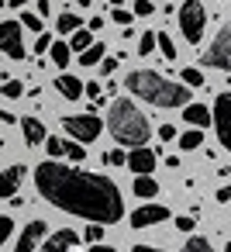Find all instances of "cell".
Wrapping results in <instances>:
<instances>
[{
    "mask_svg": "<svg viewBox=\"0 0 231 252\" xmlns=\"http://www.w3.org/2000/svg\"><path fill=\"white\" fill-rule=\"evenodd\" d=\"M183 252H217V249L210 245V238H203V235H193V238H186Z\"/></svg>",
    "mask_w": 231,
    "mask_h": 252,
    "instance_id": "obj_24",
    "label": "cell"
},
{
    "mask_svg": "<svg viewBox=\"0 0 231 252\" xmlns=\"http://www.w3.org/2000/svg\"><path fill=\"white\" fill-rule=\"evenodd\" d=\"M76 245H80V235L69 228H59L56 235L42 238V252H76Z\"/></svg>",
    "mask_w": 231,
    "mask_h": 252,
    "instance_id": "obj_10",
    "label": "cell"
},
{
    "mask_svg": "<svg viewBox=\"0 0 231 252\" xmlns=\"http://www.w3.org/2000/svg\"><path fill=\"white\" fill-rule=\"evenodd\" d=\"M0 94H4L7 100H14V97H25V83H21V80H7L4 87H0Z\"/></svg>",
    "mask_w": 231,
    "mask_h": 252,
    "instance_id": "obj_25",
    "label": "cell"
},
{
    "mask_svg": "<svg viewBox=\"0 0 231 252\" xmlns=\"http://www.w3.org/2000/svg\"><path fill=\"white\" fill-rule=\"evenodd\" d=\"M124 90L152 107H183L190 104V87L186 83H176L155 69H131L128 80H124Z\"/></svg>",
    "mask_w": 231,
    "mask_h": 252,
    "instance_id": "obj_2",
    "label": "cell"
},
{
    "mask_svg": "<svg viewBox=\"0 0 231 252\" xmlns=\"http://www.w3.org/2000/svg\"><path fill=\"white\" fill-rule=\"evenodd\" d=\"M49 56H52V63H56L59 69H66L69 59H73V49H69L66 42H52V45H49Z\"/></svg>",
    "mask_w": 231,
    "mask_h": 252,
    "instance_id": "obj_19",
    "label": "cell"
},
{
    "mask_svg": "<svg viewBox=\"0 0 231 252\" xmlns=\"http://www.w3.org/2000/svg\"><path fill=\"white\" fill-rule=\"evenodd\" d=\"M159 138H162V142H173V138H176V128H173V125H162V128H159Z\"/></svg>",
    "mask_w": 231,
    "mask_h": 252,
    "instance_id": "obj_39",
    "label": "cell"
},
{
    "mask_svg": "<svg viewBox=\"0 0 231 252\" xmlns=\"http://www.w3.org/2000/svg\"><path fill=\"white\" fill-rule=\"evenodd\" d=\"M111 18H114V25H124V28L135 21V14H131V11H121V7H114V14H111Z\"/></svg>",
    "mask_w": 231,
    "mask_h": 252,
    "instance_id": "obj_33",
    "label": "cell"
},
{
    "mask_svg": "<svg viewBox=\"0 0 231 252\" xmlns=\"http://www.w3.org/2000/svg\"><path fill=\"white\" fill-rule=\"evenodd\" d=\"M21 128H25V142L28 145H42L45 142V125L38 118H21Z\"/></svg>",
    "mask_w": 231,
    "mask_h": 252,
    "instance_id": "obj_16",
    "label": "cell"
},
{
    "mask_svg": "<svg viewBox=\"0 0 231 252\" xmlns=\"http://www.w3.org/2000/svg\"><path fill=\"white\" fill-rule=\"evenodd\" d=\"M90 252H114V249H111V245H104V242H93V245H90Z\"/></svg>",
    "mask_w": 231,
    "mask_h": 252,
    "instance_id": "obj_43",
    "label": "cell"
},
{
    "mask_svg": "<svg viewBox=\"0 0 231 252\" xmlns=\"http://www.w3.org/2000/svg\"><path fill=\"white\" fill-rule=\"evenodd\" d=\"M107 131L117 145H145L152 128L148 118L142 114V107L131 97H114L107 107Z\"/></svg>",
    "mask_w": 231,
    "mask_h": 252,
    "instance_id": "obj_3",
    "label": "cell"
},
{
    "mask_svg": "<svg viewBox=\"0 0 231 252\" xmlns=\"http://www.w3.org/2000/svg\"><path fill=\"white\" fill-rule=\"evenodd\" d=\"M228 107H231V97L228 94H217L214 100V111H210V125L217 131V142L221 149H231V131H228Z\"/></svg>",
    "mask_w": 231,
    "mask_h": 252,
    "instance_id": "obj_8",
    "label": "cell"
},
{
    "mask_svg": "<svg viewBox=\"0 0 231 252\" xmlns=\"http://www.w3.org/2000/svg\"><path fill=\"white\" fill-rule=\"evenodd\" d=\"M176 231H193V214H183V218H176Z\"/></svg>",
    "mask_w": 231,
    "mask_h": 252,
    "instance_id": "obj_37",
    "label": "cell"
},
{
    "mask_svg": "<svg viewBox=\"0 0 231 252\" xmlns=\"http://www.w3.org/2000/svg\"><path fill=\"white\" fill-rule=\"evenodd\" d=\"M121 162H124V152L121 149H111L107 152V166H121Z\"/></svg>",
    "mask_w": 231,
    "mask_h": 252,
    "instance_id": "obj_38",
    "label": "cell"
},
{
    "mask_svg": "<svg viewBox=\"0 0 231 252\" xmlns=\"http://www.w3.org/2000/svg\"><path fill=\"white\" fill-rule=\"evenodd\" d=\"M80 25H83V21H80V18H76L73 11H62V14H59V21H56V28H59V35H69V32H76Z\"/></svg>",
    "mask_w": 231,
    "mask_h": 252,
    "instance_id": "obj_22",
    "label": "cell"
},
{
    "mask_svg": "<svg viewBox=\"0 0 231 252\" xmlns=\"http://www.w3.org/2000/svg\"><path fill=\"white\" fill-rule=\"evenodd\" d=\"M42 145L49 149V156H52V159H59V156L66 152V142H62V138H49V135H45V142H42Z\"/></svg>",
    "mask_w": 231,
    "mask_h": 252,
    "instance_id": "obj_28",
    "label": "cell"
},
{
    "mask_svg": "<svg viewBox=\"0 0 231 252\" xmlns=\"http://www.w3.org/2000/svg\"><path fill=\"white\" fill-rule=\"evenodd\" d=\"M21 180H25V166L4 169V173H0V197H14L18 187H21Z\"/></svg>",
    "mask_w": 231,
    "mask_h": 252,
    "instance_id": "obj_13",
    "label": "cell"
},
{
    "mask_svg": "<svg viewBox=\"0 0 231 252\" xmlns=\"http://www.w3.org/2000/svg\"><path fill=\"white\" fill-rule=\"evenodd\" d=\"M56 90H59V94H62L66 100H80V97H83V83H80L76 76H69L66 69H62V73L56 76Z\"/></svg>",
    "mask_w": 231,
    "mask_h": 252,
    "instance_id": "obj_14",
    "label": "cell"
},
{
    "mask_svg": "<svg viewBox=\"0 0 231 252\" xmlns=\"http://www.w3.org/2000/svg\"><path fill=\"white\" fill-rule=\"evenodd\" d=\"M117 63H121V59H114V56H104L97 66H100V73H104V76H111V73L117 69Z\"/></svg>",
    "mask_w": 231,
    "mask_h": 252,
    "instance_id": "obj_34",
    "label": "cell"
},
{
    "mask_svg": "<svg viewBox=\"0 0 231 252\" xmlns=\"http://www.w3.org/2000/svg\"><path fill=\"white\" fill-rule=\"evenodd\" d=\"M49 235V224L42 221V218H35V221H28L25 228H21V238H18V245H14V252H35L38 245H42V238Z\"/></svg>",
    "mask_w": 231,
    "mask_h": 252,
    "instance_id": "obj_9",
    "label": "cell"
},
{
    "mask_svg": "<svg viewBox=\"0 0 231 252\" xmlns=\"http://www.w3.org/2000/svg\"><path fill=\"white\" fill-rule=\"evenodd\" d=\"M49 45H52V35H45V32H38V38H35V52L42 56V52H49Z\"/></svg>",
    "mask_w": 231,
    "mask_h": 252,
    "instance_id": "obj_36",
    "label": "cell"
},
{
    "mask_svg": "<svg viewBox=\"0 0 231 252\" xmlns=\"http://www.w3.org/2000/svg\"><path fill=\"white\" fill-rule=\"evenodd\" d=\"M179 80H183L186 87H203V73H200V69H193V66H190V69H183V73H179Z\"/></svg>",
    "mask_w": 231,
    "mask_h": 252,
    "instance_id": "obj_26",
    "label": "cell"
},
{
    "mask_svg": "<svg viewBox=\"0 0 231 252\" xmlns=\"http://www.w3.org/2000/svg\"><path fill=\"white\" fill-rule=\"evenodd\" d=\"M104 52H107V49H104L100 42H90V45H87V49L80 52V66H90V69H93V66H97V63L104 59Z\"/></svg>",
    "mask_w": 231,
    "mask_h": 252,
    "instance_id": "obj_20",
    "label": "cell"
},
{
    "mask_svg": "<svg viewBox=\"0 0 231 252\" xmlns=\"http://www.w3.org/2000/svg\"><path fill=\"white\" fill-rule=\"evenodd\" d=\"M83 94H87L90 100H97V97H100V87H97V83H87V87H83Z\"/></svg>",
    "mask_w": 231,
    "mask_h": 252,
    "instance_id": "obj_40",
    "label": "cell"
},
{
    "mask_svg": "<svg viewBox=\"0 0 231 252\" xmlns=\"http://www.w3.org/2000/svg\"><path fill=\"white\" fill-rule=\"evenodd\" d=\"M155 49H159V52H162L169 63L176 59V45H173V38H169L166 32H155Z\"/></svg>",
    "mask_w": 231,
    "mask_h": 252,
    "instance_id": "obj_23",
    "label": "cell"
},
{
    "mask_svg": "<svg viewBox=\"0 0 231 252\" xmlns=\"http://www.w3.org/2000/svg\"><path fill=\"white\" fill-rule=\"evenodd\" d=\"M228 197H231V190H228V187H221V190H217V204H228Z\"/></svg>",
    "mask_w": 231,
    "mask_h": 252,
    "instance_id": "obj_42",
    "label": "cell"
},
{
    "mask_svg": "<svg viewBox=\"0 0 231 252\" xmlns=\"http://www.w3.org/2000/svg\"><path fill=\"white\" fill-rule=\"evenodd\" d=\"M135 193H138L142 200H152V197L159 193V183L152 180V173H138V176H135Z\"/></svg>",
    "mask_w": 231,
    "mask_h": 252,
    "instance_id": "obj_17",
    "label": "cell"
},
{
    "mask_svg": "<svg viewBox=\"0 0 231 252\" xmlns=\"http://www.w3.org/2000/svg\"><path fill=\"white\" fill-rule=\"evenodd\" d=\"M183 121L193 128H210V111L203 104H183Z\"/></svg>",
    "mask_w": 231,
    "mask_h": 252,
    "instance_id": "obj_15",
    "label": "cell"
},
{
    "mask_svg": "<svg viewBox=\"0 0 231 252\" xmlns=\"http://www.w3.org/2000/svg\"><path fill=\"white\" fill-rule=\"evenodd\" d=\"M28 4V0H11V7H25Z\"/></svg>",
    "mask_w": 231,
    "mask_h": 252,
    "instance_id": "obj_45",
    "label": "cell"
},
{
    "mask_svg": "<svg viewBox=\"0 0 231 252\" xmlns=\"http://www.w3.org/2000/svg\"><path fill=\"white\" fill-rule=\"evenodd\" d=\"M90 42H93V32H90V28H83V25H80V28H76V32H69V42H66V45H69V49H73V52H83V49H87V45H90Z\"/></svg>",
    "mask_w": 231,
    "mask_h": 252,
    "instance_id": "obj_18",
    "label": "cell"
},
{
    "mask_svg": "<svg viewBox=\"0 0 231 252\" xmlns=\"http://www.w3.org/2000/svg\"><path fill=\"white\" fill-rule=\"evenodd\" d=\"M62 128L76 138V142H97V135L104 131V121L97 114H66Z\"/></svg>",
    "mask_w": 231,
    "mask_h": 252,
    "instance_id": "obj_5",
    "label": "cell"
},
{
    "mask_svg": "<svg viewBox=\"0 0 231 252\" xmlns=\"http://www.w3.org/2000/svg\"><path fill=\"white\" fill-rule=\"evenodd\" d=\"M200 145H203V131H200V128H193V131L179 135V149H183V152H197Z\"/></svg>",
    "mask_w": 231,
    "mask_h": 252,
    "instance_id": "obj_21",
    "label": "cell"
},
{
    "mask_svg": "<svg viewBox=\"0 0 231 252\" xmlns=\"http://www.w3.org/2000/svg\"><path fill=\"white\" fill-rule=\"evenodd\" d=\"M66 156H69L73 162H83V159H87V149H83V142H69V145H66Z\"/></svg>",
    "mask_w": 231,
    "mask_h": 252,
    "instance_id": "obj_29",
    "label": "cell"
},
{
    "mask_svg": "<svg viewBox=\"0 0 231 252\" xmlns=\"http://www.w3.org/2000/svg\"><path fill=\"white\" fill-rule=\"evenodd\" d=\"M155 11V4H152V0H135V11L131 14H138V18H148Z\"/></svg>",
    "mask_w": 231,
    "mask_h": 252,
    "instance_id": "obj_31",
    "label": "cell"
},
{
    "mask_svg": "<svg viewBox=\"0 0 231 252\" xmlns=\"http://www.w3.org/2000/svg\"><path fill=\"white\" fill-rule=\"evenodd\" d=\"M203 28H207V7L200 4V0H186V4L179 7V32L190 45H197L203 38Z\"/></svg>",
    "mask_w": 231,
    "mask_h": 252,
    "instance_id": "obj_4",
    "label": "cell"
},
{
    "mask_svg": "<svg viewBox=\"0 0 231 252\" xmlns=\"http://www.w3.org/2000/svg\"><path fill=\"white\" fill-rule=\"evenodd\" d=\"M21 28H28V32H35V35H38L45 25H42V18H38V14H25V18H21Z\"/></svg>",
    "mask_w": 231,
    "mask_h": 252,
    "instance_id": "obj_30",
    "label": "cell"
},
{
    "mask_svg": "<svg viewBox=\"0 0 231 252\" xmlns=\"http://www.w3.org/2000/svg\"><path fill=\"white\" fill-rule=\"evenodd\" d=\"M124 162H128L135 173H152V169H155V152L145 149V145H135L131 156H124Z\"/></svg>",
    "mask_w": 231,
    "mask_h": 252,
    "instance_id": "obj_12",
    "label": "cell"
},
{
    "mask_svg": "<svg viewBox=\"0 0 231 252\" xmlns=\"http://www.w3.org/2000/svg\"><path fill=\"white\" fill-rule=\"evenodd\" d=\"M0 52L11 59H25V38H21V21H0Z\"/></svg>",
    "mask_w": 231,
    "mask_h": 252,
    "instance_id": "obj_7",
    "label": "cell"
},
{
    "mask_svg": "<svg viewBox=\"0 0 231 252\" xmlns=\"http://www.w3.org/2000/svg\"><path fill=\"white\" fill-rule=\"evenodd\" d=\"M11 231H14V221H11V218H4V214H0V245H4V242L11 238Z\"/></svg>",
    "mask_w": 231,
    "mask_h": 252,
    "instance_id": "obj_32",
    "label": "cell"
},
{
    "mask_svg": "<svg viewBox=\"0 0 231 252\" xmlns=\"http://www.w3.org/2000/svg\"><path fill=\"white\" fill-rule=\"evenodd\" d=\"M131 252H166V249H152V245H131Z\"/></svg>",
    "mask_w": 231,
    "mask_h": 252,
    "instance_id": "obj_44",
    "label": "cell"
},
{
    "mask_svg": "<svg viewBox=\"0 0 231 252\" xmlns=\"http://www.w3.org/2000/svg\"><path fill=\"white\" fill-rule=\"evenodd\" d=\"M159 221H169V207H162V204H145L131 214V228H148Z\"/></svg>",
    "mask_w": 231,
    "mask_h": 252,
    "instance_id": "obj_11",
    "label": "cell"
},
{
    "mask_svg": "<svg viewBox=\"0 0 231 252\" xmlns=\"http://www.w3.org/2000/svg\"><path fill=\"white\" fill-rule=\"evenodd\" d=\"M35 187L52 207L76 214V218H87V221H97V224H114L124 214L121 190L104 173H87L80 166H66V162L49 159V162H38Z\"/></svg>",
    "mask_w": 231,
    "mask_h": 252,
    "instance_id": "obj_1",
    "label": "cell"
},
{
    "mask_svg": "<svg viewBox=\"0 0 231 252\" xmlns=\"http://www.w3.org/2000/svg\"><path fill=\"white\" fill-rule=\"evenodd\" d=\"M152 52H155V32H145L138 42V56H152Z\"/></svg>",
    "mask_w": 231,
    "mask_h": 252,
    "instance_id": "obj_27",
    "label": "cell"
},
{
    "mask_svg": "<svg viewBox=\"0 0 231 252\" xmlns=\"http://www.w3.org/2000/svg\"><path fill=\"white\" fill-rule=\"evenodd\" d=\"M83 238H87V242H90V245H93V242H100V238H104V228H100V224H97V221H93V224H90V228H87V231H83Z\"/></svg>",
    "mask_w": 231,
    "mask_h": 252,
    "instance_id": "obj_35",
    "label": "cell"
},
{
    "mask_svg": "<svg viewBox=\"0 0 231 252\" xmlns=\"http://www.w3.org/2000/svg\"><path fill=\"white\" fill-rule=\"evenodd\" d=\"M203 63L214 66V69H231V25H221L210 49L203 52Z\"/></svg>",
    "mask_w": 231,
    "mask_h": 252,
    "instance_id": "obj_6",
    "label": "cell"
},
{
    "mask_svg": "<svg viewBox=\"0 0 231 252\" xmlns=\"http://www.w3.org/2000/svg\"><path fill=\"white\" fill-rule=\"evenodd\" d=\"M52 14V4H49V0H38V18H49Z\"/></svg>",
    "mask_w": 231,
    "mask_h": 252,
    "instance_id": "obj_41",
    "label": "cell"
},
{
    "mask_svg": "<svg viewBox=\"0 0 231 252\" xmlns=\"http://www.w3.org/2000/svg\"><path fill=\"white\" fill-rule=\"evenodd\" d=\"M76 4H80V7H90V4H93V0H76Z\"/></svg>",
    "mask_w": 231,
    "mask_h": 252,
    "instance_id": "obj_46",
    "label": "cell"
}]
</instances>
